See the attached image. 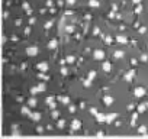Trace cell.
Here are the masks:
<instances>
[{"mask_svg":"<svg viewBox=\"0 0 148 139\" xmlns=\"http://www.w3.org/2000/svg\"><path fill=\"white\" fill-rule=\"evenodd\" d=\"M106 42H108V44H112V42H113V38H112V36H106Z\"/></svg>","mask_w":148,"mask_h":139,"instance_id":"obj_30","label":"cell"},{"mask_svg":"<svg viewBox=\"0 0 148 139\" xmlns=\"http://www.w3.org/2000/svg\"><path fill=\"white\" fill-rule=\"evenodd\" d=\"M123 57H125V51H122V49H116L113 52V58L115 59H122Z\"/></svg>","mask_w":148,"mask_h":139,"instance_id":"obj_8","label":"cell"},{"mask_svg":"<svg viewBox=\"0 0 148 139\" xmlns=\"http://www.w3.org/2000/svg\"><path fill=\"white\" fill-rule=\"evenodd\" d=\"M36 68L39 70L41 73H45V71H48V70H49V65H48L47 61H42V62H39V64L36 65Z\"/></svg>","mask_w":148,"mask_h":139,"instance_id":"obj_5","label":"cell"},{"mask_svg":"<svg viewBox=\"0 0 148 139\" xmlns=\"http://www.w3.org/2000/svg\"><path fill=\"white\" fill-rule=\"evenodd\" d=\"M39 78H42V80H48V76L45 74V73H39V76H38Z\"/></svg>","mask_w":148,"mask_h":139,"instance_id":"obj_24","label":"cell"},{"mask_svg":"<svg viewBox=\"0 0 148 139\" xmlns=\"http://www.w3.org/2000/svg\"><path fill=\"white\" fill-rule=\"evenodd\" d=\"M60 100H61V103H64V104H70V97H60Z\"/></svg>","mask_w":148,"mask_h":139,"instance_id":"obj_22","label":"cell"},{"mask_svg":"<svg viewBox=\"0 0 148 139\" xmlns=\"http://www.w3.org/2000/svg\"><path fill=\"white\" fill-rule=\"evenodd\" d=\"M99 32H100V31H99V28H95V29H93V33H95V35H97Z\"/></svg>","mask_w":148,"mask_h":139,"instance_id":"obj_32","label":"cell"},{"mask_svg":"<svg viewBox=\"0 0 148 139\" xmlns=\"http://www.w3.org/2000/svg\"><path fill=\"white\" fill-rule=\"evenodd\" d=\"M93 59H96V61H103V59H105V51H103V49H95V51H93Z\"/></svg>","mask_w":148,"mask_h":139,"instance_id":"obj_3","label":"cell"},{"mask_svg":"<svg viewBox=\"0 0 148 139\" xmlns=\"http://www.w3.org/2000/svg\"><path fill=\"white\" fill-rule=\"evenodd\" d=\"M95 77H96V71H90V73H89V78H87V80H90V81H92Z\"/></svg>","mask_w":148,"mask_h":139,"instance_id":"obj_23","label":"cell"},{"mask_svg":"<svg viewBox=\"0 0 148 139\" xmlns=\"http://www.w3.org/2000/svg\"><path fill=\"white\" fill-rule=\"evenodd\" d=\"M57 46H58V41H57V39H51V41L48 42V48H49V49H55Z\"/></svg>","mask_w":148,"mask_h":139,"instance_id":"obj_13","label":"cell"},{"mask_svg":"<svg viewBox=\"0 0 148 139\" xmlns=\"http://www.w3.org/2000/svg\"><path fill=\"white\" fill-rule=\"evenodd\" d=\"M38 46L36 45H31V46H28L26 48V54L29 55V57H35V55H38Z\"/></svg>","mask_w":148,"mask_h":139,"instance_id":"obj_4","label":"cell"},{"mask_svg":"<svg viewBox=\"0 0 148 139\" xmlns=\"http://www.w3.org/2000/svg\"><path fill=\"white\" fill-rule=\"evenodd\" d=\"M23 9H25V10H26V12H28V13H31V9H29V5H28V3H26V2H25V3H23Z\"/></svg>","mask_w":148,"mask_h":139,"instance_id":"obj_26","label":"cell"},{"mask_svg":"<svg viewBox=\"0 0 148 139\" xmlns=\"http://www.w3.org/2000/svg\"><path fill=\"white\" fill-rule=\"evenodd\" d=\"M89 6H92V7H99L100 3L97 2V0H90V2H89Z\"/></svg>","mask_w":148,"mask_h":139,"instance_id":"obj_18","label":"cell"},{"mask_svg":"<svg viewBox=\"0 0 148 139\" xmlns=\"http://www.w3.org/2000/svg\"><path fill=\"white\" fill-rule=\"evenodd\" d=\"M139 62H141V64H147V62H148V44H147V52L141 54L138 59H131V64H132L134 67L138 65Z\"/></svg>","mask_w":148,"mask_h":139,"instance_id":"obj_1","label":"cell"},{"mask_svg":"<svg viewBox=\"0 0 148 139\" xmlns=\"http://www.w3.org/2000/svg\"><path fill=\"white\" fill-rule=\"evenodd\" d=\"M84 87H90V80H86L84 81Z\"/></svg>","mask_w":148,"mask_h":139,"instance_id":"obj_31","label":"cell"},{"mask_svg":"<svg viewBox=\"0 0 148 139\" xmlns=\"http://www.w3.org/2000/svg\"><path fill=\"white\" fill-rule=\"evenodd\" d=\"M45 103L52 109V110H57V103L54 102V97H47V100H45Z\"/></svg>","mask_w":148,"mask_h":139,"instance_id":"obj_6","label":"cell"},{"mask_svg":"<svg viewBox=\"0 0 148 139\" xmlns=\"http://www.w3.org/2000/svg\"><path fill=\"white\" fill-rule=\"evenodd\" d=\"M65 127V120L64 119H58L57 120V129H64Z\"/></svg>","mask_w":148,"mask_h":139,"instance_id":"obj_14","label":"cell"},{"mask_svg":"<svg viewBox=\"0 0 148 139\" xmlns=\"http://www.w3.org/2000/svg\"><path fill=\"white\" fill-rule=\"evenodd\" d=\"M29 119H31L32 122H39V120H41V113H38V112H31Z\"/></svg>","mask_w":148,"mask_h":139,"instance_id":"obj_7","label":"cell"},{"mask_svg":"<svg viewBox=\"0 0 148 139\" xmlns=\"http://www.w3.org/2000/svg\"><path fill=\"white\" fill-rule=\"evenodd\" d=\"M115 39H116V42H119V44H122V45L128 44V38H126L125 35H118V36H115Z\"/></svg>","mask_w":148,"mask_h":139,"instance_id":"obj_9","label":"cell"},{"mask_svg":"<svg viewBox=\"0 0 148 139\" xmlns=\"http://www.w3.org/2000/svg\"><path fill=\"white\" fill-rule=\"evenodd\" d=\"M68 112L70 113H74V112H76V107H74V106H68Z\"/></svg>","mask_w":148,"mask_h":139,"instance_id":"obj_29","label":"cell"},{"mask_svg":"<svg viewBox=\"0 0 148 139\" xmlns=\"http://www.w3.org/2000/svg\"><path fill=\"white\" fill-rule=\"evenodd\" d=\"M36 89H38V91H45V90H47V84H45V83H39V84L36 86Z\"/></svg>","mask_w":148,"mask_h":139,"instance_id":"obj_17","label":"cell"},{"mask_svg":"<svg viewBox=\"0 0 148 139\" xmlns=\"http://www.w3.org/2000/svg\"><path fill=\"white\" fill-rule=\"evenodd\" d=\"M36 106H38V100H36L35 97L29 99V102H28V107H29V109H32V107H36Z\"/></svg>","mask_w":148,"mask_h":139,"instance_id":"obj_12","label":"cell"},{"mask_svg":"<svg viewBox=\"0 0 148 139\" xmlns=\"http://www.w3.org/2000/svg\"><path fill=\"white\" fill-rule=\"evenodd\" d=\"M65 61H67L68 64H73L74 61H76V57H74V55H68V57L65 58Z\"/></svg>","mask_w":148,"mask_h":139,"instance_id":"obj_19","label":"cell"},{"mask_svg":"<svg viewBox=\"0 0 148 139\" xmlns=\"http://www.w3.org/2000/svg\"><path fill=\"white\" fill-rule=\"evenodd\" d=\"M29 23H31V25H32V23H35V19H34V18H31V19H29Z\"/></svg>","mask_w":148,"mask_h":139,"instance_id":"obj_33","label":"cell"},{"mask_svg":"<svg viewBox=\"0 0 148 139\" xmlns=\"http://www.w3.org/2000/svg\"><path fill=\"white\" fill-rule=\"evenodd\" d=\"M38 93H39V91H38V89H36V87H32V89H31V94H34V96H35V94H38Z\"/></svg>","mask_w":148,"mask_h":139,"instance_id":"obj_27","label":"cell"},{"mask_svg":"<svg viewBox=\"0 0 148 139\" xmlns=\"http://www.w3.org/2000/svg\"><path fill=\"white\" fill-rule=\"evenodd\" d=\"M61 74H62V76H67V74H68V70H67L65 67H62V68H61Z\"/></svg>","mask_w":148,"mask_h":139,"instance_id":"obj_25","label":"cell"},{"mask_svg":"<svg viewBox=\"0 0 148 139\" xmlns=\"http://www.w3.org/2000/svg\"><path fill=\"white\" fill-rule=\"evenodd\" d=\"M51 116H52V119L58 120V119H60V112H58V110H52V114H51Z\"/></svg>","mask_w":148,"mask_h":139,"instance_id":"obj_20","label":"cell"},{"mask_svg":"<svg viewBox=\"0 0 148 139\" xmlns=\"http://www.w3.org/2000/svg\"><path fill=\"white\" fill-rule=\"evenodd\" d=\"M113 102H115V100H113L112 96H105V97H103V104H105V106H112Z\"/></svg>","mask_w":148,"mask_h":139,"instance_id":"obj_10","label":"cell"},{"mask_svg":"<svg viewBox=\"0 0 148 139\" xmlns=\"http://www.w3.org/2000/svg\"><path fill=\"white\" fill-rule=\"evenodd\" d=\"M65 3H67V6H73L76 3V0H65Z\"/></svg>","mask_w":148,"mask_h":139,"instance_id":"obj_28","label":"cell"},{"mask_svg":"<svg viewBox=\"0 0 148 139\" xmlns=\"http://www.w3.org/2000/svg\"><path fill=\"white\" fill-rule=\"evenodd\" d=\"M102 70H103L105 73H109L110 70H112V64H110L109 61H105V62L102 64Z\"/></svg>","mask_w":148,"mask_h":139,"instance_id":"obj_11","label":"cell"},{"mask_svg":"<svg viewBox=\"0 0 148 139\" xmlns=\"http://www.w3.org/2000/svg\"><path fill=\"white\" fill-rule=\"evenodd\" d=\"M52 25H54V22H52V20H48V22L44 25V28H45V29H51V28H52Z\"/></svg>","mask_w":148,"mask_h":139,"instance_id":"obj_21","label":"cell"},{"mask_svg":"<svg viewBox=\"0 0 148 139\" xmlns=\"http://www.w3.org/2000/svg\"><path fill=\"white\" fill-rule=\"evenodd\" d=\"M21 113L25 114V116H29V114H31V110H29L28 106H23V107H21Z\"/></svg>","mask_w":148,"mask_h":139,"instance_id":"obj_15","label":"cell"},{"mask_svg":"<svg viewBox=\"0 0 148 139\" xmlns=\"http://www.w3.org/2000/svg\"><path fill=\"white\" fill-rule=\"evenodd\" d=\"M64 31H65L67 33H73V32H74V26H73V25H65V26H64Z\"/></svg>","mask_w":148,"mask_h":139,"instance_id":"obj_16","label":"cell"},{"mask_svg":"<svg viewBox=\"0 0 148 139\" xmlns=\"http://www.w3.org/2000/svg\"><path fill=\"white\" fill-rule=\"evenodd\" d=\"M82 129V120L79 119H73L71 123H70V132L74 133V132H79Z\"/></svg>","mask_w":148,"mask_h":139,"instance_id":"obj_2","label":"cell"}]
</instances>
